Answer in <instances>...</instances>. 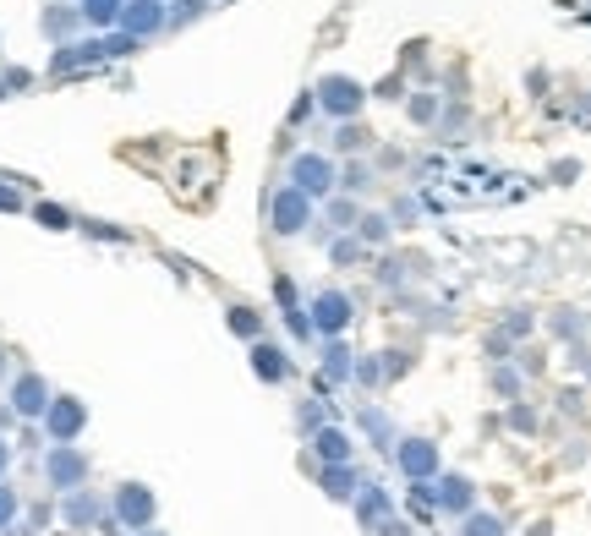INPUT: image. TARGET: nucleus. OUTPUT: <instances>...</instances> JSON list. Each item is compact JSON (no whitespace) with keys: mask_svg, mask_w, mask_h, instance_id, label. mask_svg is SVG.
Listing matches in <instances>:
<instances>
[{"mask_svg":"<svg viewBox=\"0 0 591 536\" xmlns=\"http://www.w3.org/2000/svg\"><path fill=\"white\" fill-rule=\"evenodd\" d=\"M83 422H88V411H83V400H72V394L50 400V411H44V427H50L55 444H72V438L83 433Z\"/></svg>","mask_w":591,"mask_h":536,"instance_id":"7ed1b4c3","label":"nucleus"},{"mask_svg":"<svg viewBox=\"0 0 591 536\" xmlns=\"http://www.w3.org/2000/svg\"><path fill=\"white\" fill-rule=\"evenodd\" d=\"M11 520H17V493H11V487H0V531H6Z\"/></svg>","mask_w":591,"mask_h":536,"instance_id":"6e6552de","label":"nucleus"},{"mask_svg":"<svg viewBox=\"0 0 591 536\" xmlns=\"http://www.w3.org/2000/svg\"><path fill=\"white\" fill-rule=\"evenodd\" d=\"M405 471H416V476L433 471V449H427V444H411V449H405Z\"/></svg>","mask_w":591,"mask_h":536,"instance_id":"0eeeda50","label":"nucleus"},{"mask_svg":"<svg viewBox=\"0 0 591 536\" xmlns=\"http://www.w3.org/2000/svg\"><path fill=\"white\" fill-rule=\"evenodd\" d=\"M6 460H11V449H6V438H0V476H6Z\"/></svg>","mask_w":591,"mask_h":536,"instance_id":"ddd939ff","label":"nucleus"},{"mask_svg":"<svg viewBox=\"0 0 591 536\" xmlns=\"http://www.w3.org/2000/svg\"><path fill=\"white\" fill-rule=\"evenodd\" d=\"M115 520H121L126 531H148V520H154V493L126 482L121 493H115Z\"/></svg>","mask_w":591,"mask_h":536,"instance_id":"20e7f679","label":"nucleus"},{"mask_svg":"<svg viewBox=\"0 0 591 536\" xmlns=\"http://www.w3.org/2000/svg\"><path fill=\"white\" fill-rule=\"evenodd\" d=\"M66 520H72V526H94V520H99V504H94L88 493H72V498H66Z\"/></svg>","mask_w":591,"mask_h":536,"instance_id":"423d86ee","label":"nucleus"},{"mask_svg":"<svg viewBox=\"0 0 591 536\" xmlns=\"http://www.w3.org/2000/svg\"><path fill=\"white\" fill-rule=\"evenodd\" d=\"M39 219H44V225H55V230H66V214H61V208H39Z\"/></svg>","mask_w":591,"mask_h":536,"instance_id":"9b49d317","label":"nucleus"},{"mask_svg":"<svg viewBox=\"0 0 591 536\" xmlns=\"http://www.w3.org/2000/svg\"><path fill=\"white\" fill-rule=\"evenodd\" d=\"M137 536H154V531H137Z\"/></svg>","mask_w":591,"mask_h":536,"instance_id":"2eb2a0df","label":"nucleus"},{"mask_svg":"<svg viewBox=\"0 0 591 536\" xmlns=\"http://www.w3.org/2000/svg\"><path fill=\"white\" fill-rule=\"evenodd\" d=\"M471 536H498V520H477V526H471Z\"/></svg>","mask_w":591,"mask_h":536,"instance_id":"f8f14e48","label":"nucleus"},{"mask_svg":"<svg viewBox=\"0 0 591 536\" xmlns=\"http://www.w3.org/2000/svg\"><path fill=\"white\" fill-rule=\"evenodd\" d=\"M504 170L493 165H477V159H427L422 165V197L433 208H471V203H498L509 197Z\"/></svg>","mask_w":591,"mask_h":536,"instance_id":"f257e3e1","label":"nucleus"},{"mask_svg":"<svg viewBox=\"0 0 591 536\" xmlns=\"http://www.w3.org/2000/svg\"><path fill=\"white\" fill-rule=\"evenodd\" d=\"M11 411L17 416H44L50 411V383H44L39 372H22V378L11 383Z\"/></svg>","mask_w":591,"mask_h":536,"instance_id":"39448f33","label":"nucleus"},{"mask_svg":"<svg viewBox=\"0 0 591 536\" xmlns=\"http://www.w3.org/2000/svg\"><path fill=\"white\" fill-rule=\"evenodd\" d=\"M44 471H50V487H61V493H77V487H83V476H88V460H83L72 444H55L50 460H44Z\"/></svg>","mask_w":591,"mask_h":536,"instance_id":"f03ea898","label":"nucleus"},{"mask_svg":"<svg viewBox=\"0 0 591 536\" xmlns=\"http://www.w3.org/2000/svg\"><path fill=\"white\" fill-rule=\"evenodd\" d=\"M0 208H17V192H0Z\"/></svg>","mask_w":591,"mask_h":536,"instance_id":"4468645a","label":"nucleus"},{"mask_svg":"<svg viewBox=\"0 0 591 536\" xmlns=\"http://www.w3.org/2000/svg\"><path fill=\"white\" fill-rule=\"evenodd\" d=\"M258 367H263V378H280V361H274V351H258Z\"/></svg>","mask_w":591,"mask_h":536,"instance_id":"9d476101","label":"nucleus"},{"mask_svg":"<svg viewBox=\"0 0 591 536\" xmlns=\"http://www.w3.org/2000/svg\"><path fill=\"white\" fill-rule=\"evenodd\" d=\"M88 17L110 22V17H115V0H88Z\"/></svg>","mask_w":591,"mask_h":536,"instance_id":"1a4fd4ad","label":"nucleus"}]
</instances>
